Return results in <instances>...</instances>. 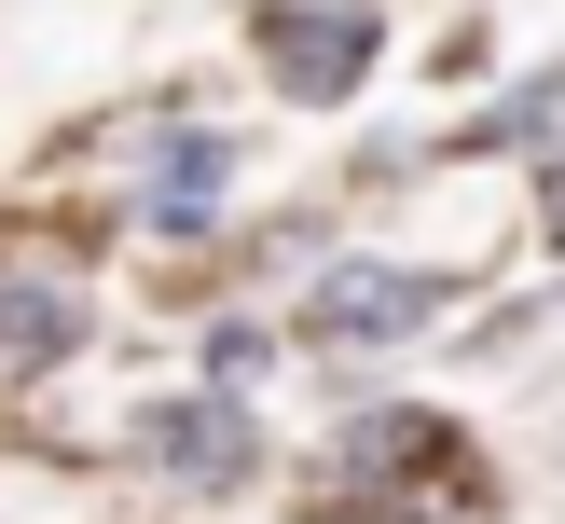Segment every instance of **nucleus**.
<instances>
[{"mask_svg": "<svg viewBox=\"0 0 565 524\" xmlns=\"http://www.w3.org/2000/svg\"><path fill=\"white\" fill-rule=\"evenodd\" d=\"M469 138H483V152H539V138H565V69H539L524 97H497Z\"/></svg>", "mask_w": 565, "mask_h": 524, "instance_id": "423d86ee", "label": "nucleus"}, {"mask_svg": "<svg viewBox=\"0 0 565 524\" xmlns=\"http://www.w3.org/2000/svg\"><path fill=\"white\" fill-rule=\"evenodd\" d=\"M539 221H552V248H565V165H552V180H539Z\"/></svg>", "mask_w": 565, "mask_h": 524, "instance_id": "6e6552de", "label": "nucleus"}, {"mask_svg": "<svg viewBox=\"0 0 565 524\" xmlns=\"http://www.w3.org/2000/svg\"><path fill=\"white\" fill-rule=\"evenodd\" d=\"M221 180H235V138H221V125H166L152 180H138V207H152V235H207Z\"/></svg>", "mask_w": 565, "mask_h": 524, "instance_id": "20e7f679", "label": "nucleus"}, {"mask_svg": "<svg viewBox=\"0 0 565 524\" xmlns=\"http://www.w3.org/2000/svg\"><path fill=\"white\" fill-rule=\"evenodd\" d=\"M248 373H276V345H263V318H221V331H207V386H221V400H235Z\"/></svg>", "mask_w": 565, "mask_h": 524, "instance_id": "0eeeda50", "label": "nucleus"}, {"mask_svg": "<svg viewBox=\"0 0 565 524\" xmlns=\"http://www.w3.org/2000/svg\"><path fill=\"white\" fill-rule=\"evenodd\" d=\"M125 441H138V469L180 483V496H248V483H263V414L221 400V386H166V400H138Z\"/></svg>", "mask_w": 565, "mask_h": 524, "instance_id": "f03ea898", "label": "nucleus"}, {"mask_svg": "<svg viewBox=\"0 0 565 524\" xmlns=\"http://www.w3.org/2000/svg\"><path fill=\"white\" fill-rule=\"evenodd\" d=\"M248 55L290 110H345L386 55V14L373 0H248Z\"/></svg>", "mask_w": 565, "mask_h": 524, "instance_id": "f257e3e1", "label": "nucleus"}, {"mask_svg": "<svg viewBox=\"0 0 565 524\" xmlns=\"http://www.w3.org/2000/svg\"><path fill=\"white\" fill-rule=\"evenodd\" d=\"M441 303H456L441 263H331L318 290H303V331H318V345H414Z\"/></svg>", "mask_w": 565, "mask_h": 524, "instance_id": "7ed1b4c3", "label": "nucleus"}, {"mask_svg": "<svg viewBox=\"0 0 565 524\" xmlns=\"http://www.w3.org/2000/svg\"><path fill=\"white\" fill-rule=\"evenodd\" d=\"M83 345H97V318H83L70 276H0V359H14V373H55V359H83Z\"/></svg>", "mask_w": 565, "mask_h": 524, "instance_id": "39448f33", "label": "nucleus"}]
</instances>
